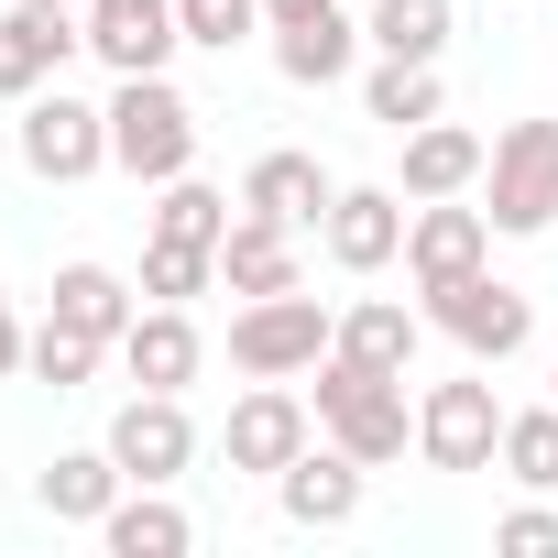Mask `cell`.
<instances>
[{
  "instance_id": "3",
  "label": "cell",
  "mask_w": 558,
  "mask_h": 558,
  "mask_svg": "<svg viewBox=\"0 0 558 558\" xmlns=\"http://www.w3.org/2000/svg\"><path fill=\"white\" fill-rule=\"evenodd\" d=\"M329 340H340V318H329L307 286H286V296H241V318H230V373H252V384H296V373L329 362Z\"/></svg>"
},
{
  "instance_id": "12",
  "label": "cell",
  "mask_w": 558,
  "mask_h": 558,
  "mask_svg": "<svg viewBox=\"0 0 558 558\" xmlns=\"http://www.w3.org/2000/svg\"><path fill=\"white\" fill-rule=\"evenodd\" d=\"M175 45H186L175 34V0H88V56L110 77H165Z\"/></svg>"
},
{
  "instance_id": "35",
  "label": "cell",
  "mask_w": 558,
  "mask_h": 558,
  "mask_svg": "<svg viewBox=\"0 0 558 558\" xmlns=\"http://www.w3.org/2000/svg\"><path fill=\"white\" fill-rule=\"evenodd\" d=\"M547 395H558V373H547Z\"/></svg>"
},
{
  "instance_id": "6",
  "label": "cell",
  "mask_w": 558,
  "mask_h": 558,
  "mask_svg": "<svg viewBox=\"0 0 558 558\" xmlns=\"http://www.w3.org/2000/svg\"><path fill=\"white\" fill-rule=\"evenodd\" d=\"M427 329H449L471 362H514V351L536 340V296H525V286H504V274L482 263V274H460V286H438V296H427Z\"/></svg>"
},
{
  "instance_id": "1",
  "label": "cell",
  "mask_w": 558,
  "mask_h": 558,
  "mask_svg": "<svg viewBox=\"0 0 558 558\" xmlns=\"http://www.w3.org/2000/svg\"><path fill=\"white\" fill-rule=\"evenodd\" d=\"M318 438H340V449H351L362 471L405 460V438H416V405H405V373H373V362L329 351V362H318Z\"/></svg>"
},
{
  "instance_id": "25",
  "label": "cell",
  "mask_w": 558,
  "mask_h": 558,
  "mask_svg": "<svg viewBox=\"0 0 558 558\" xmlns=\"http://www.w3.org/2000/svg\"><path fill=\"white\" fill-rule=\"evenodd\" d=\"M362 110H373L384 132H416V121H438V66L373 56V77H362Z\"/></svg>"
},
{
  "instance_id": "24",
  "label": "cell",
  "mask_w": 558,
  "mask_h": 558,
  "mask_svg": "<svg viewBox=\"0 0 558 558\" xmlns=\"http://www.w3.org/2000/svg\"><path fill=\"white\" fill-rule=\"evenodd\" d=\"M329 351H351V362H373V373H405L416 362V318L395 307V296H362V307H340V340Z\"/></svg>"
},
{
  "instance_id": "14",
  "label": "cell",
  "mask_w": 558,
  "mask_h": 558,
  "mask_svg": "<svg viewBox=\"0 0 558 558\" xmlns=\"http://www.w3.org/2000/svg\"><path fill=\"white\" fill-rule=\"evenodd\" d=\"M77 45H88V34H77L66 12H34V0H12V12H0V99L23 110L34 88H56Z\"/></svg>"
},
{
  "instance_id": "5",
  "label": "cell",
  "mask_w": 558,
  "mask_h": 558,
  "mask_svg": "<svg viewBox=\"0 0 558 558\" xmlns=\"http://www.w3.org/2000/svg\"><path fill=\"white\" fill-rule=\"evenodd\" d=\"M23 165H34L45 186H88V175L110 165V99H77L66 77L34 88V99H23Z\"/></svg>"
},
{
  "instance_id": "30",
  "label": "cell",
  "mask_w": 558,
  "mask_h": 558,
  "mask_svg": "<svg viewBox=\"0 0 558 558\" xmlns=\"http://www.w3.org/2000/svg\"><path fill=\"white\" fill-rule=\"evenodd\" d=\"M175 34L208 45V56H230L241 34H263V0H175Z\"/></svg>"
},
{
  "instance_id": "7",
  "label": "cell",
  "mask_w": 558,
  "mask_h": 558,
  "mask_svg": "<svg viewBox=\"0 0 558 558\" xmlns=\"http://www.w3.org/2000/svg\"><path fill=\"white\" fill-rule=\"evenodd\" d=\"M416 449H427V471H493V449H504L493 384H482V373L427 384V395H416Z\"/></svg>"
},
{
  "instance_id": "23",
  "label": "cell",
  "mask_w": 558,
  "mask_h": 558,
  "mask_svg": "<svg viewBox=\"0 0 558 558\" xmlns=\"http://www.w3.org/2000/svg\"><path fill=\"white\" fill-rule=\"evenodd\" d=\"M56 318L121 351V329H132L143 307H132V286H121V274H110V263H66V274H56Z\"/></svg>"
},
{
  "instance_id": "20",
  "label": "cell",
  "mask_w": 558,
  "mask_h": 558,
  "mask_svg": "<svg viewBox=\"0 0 558 558\" xmlns=\"http://www.w3.org/2000/svg\"><path fill=\"white\" fill-rule=\"evenodd\" d=\"M482 165H493V143L460 132V121H416L405 132V197H471Z\"/></svg>"
},
{
  "instance_id": "17",
  "label": "cell",
  "mask_w": 558,
  "mask_h": 558,
  "mask_svg": "<svg viewBox=\"0 0 558 558\" xmlns=\"http://www.w3.org/2000/svg\"><path fill=\"white\" fill-rule=\"evenodd\" d=\"M329 165L318 154H252V175H241V208H263V219H286V230H318L329 219Z\"/></svg>"
},
{
  "instance_id": "11",
  "label": "cell",
  "mask_w": 558,
  "mask_h": 558,
  "mask_svg": "<svg viewBox=\"0 0 558 558\" xmlns=\"http://www.w3.org/2000/svg\"><path fill=\"white\" fill-rule=\"evenodd\" d=\"M274 504H286V525L329 536V525H351V514H362V460H351L340 438H329V449L307 438V449H296L286 471H274Z\"/></svg>"
},
{
  "instance_id": "2",
  "label": "cell",
  "mask_w": 558,
  "mask_h": 558,
  "mask_svg": "<svg viewBox=\"0 0 558 558\" xmlns=\"http://www.w3.org/2000/svg\"><path fill=\"white\" fill-rule=\"evenodd\" d=\"M110 165L132 186H165V175H197V99L175 77H121L110 88Z\"/></svg>"
},
{
  "instance_id": "26",
  "label": "cell",
  "mask_w": 558,
  "mask_h": 558,
  "mask_svg": "<svg viewBox=\"0 0 558 558\" xmlns=\"http://www.w3.org/2000/svg\"><path fill=\"white\" fill-rule=\"evenodd\" d=\"M230 219H241V208H230L219 186H197V175H165V186H154V241H208V252H219Z\"/></svg>"
},
{
  "instance_id": "10",
  "label": "cell",
  "mask_w": 558,
  "mask_h": 558,
  "mask_svg": "<svg viewBox=\"0 0 558 558\" xmlns=\"http://www.w3.org/2000/svg\"><path fill=\"white\" fill-rule=\"evenodd\" d=\"M405 186H340L329 197V219H318V241H329V263L340 274H384L395 252H405Z\"/></svg>"
},
{
  "instance_id": "28",
  "label": "cell",
  "mask_w": 558,
  "mask_h": 558,
  "mask_svg": "<svg viewBox=\"0 0 558 558\" xmlns=\"http://www.w3.org/2000/svg\"><path fill=\"white\" fill-rule=\"evenodd\" d=\"M99 362H110V340H88V329H66V318H45V329H34V351H23V373H34V384H56V395H77Z\"/></svg>"
},
{
  "instance_id": "34",
  "label": "cell",
  "mask_w": 558,
  "mask_h": 558,
  "mask_svg": "<svg viewBox=\"0 0 558 558\" xmlns=\"http://www.w3.org/2000/svg\"><path fill=\"white\" fill-rule=\"evenodd\" d=\"M34 12H77V0H34Z\"/></svg>"
},
{
  "instance_id": "31",
  "label": "cell",
  "mask_w": 558,
  "mask_h": 558,
  "mask_svg": "<svg viewBox=\"0 0 558 558\" xmlns=\"http://www.w3.org/2000/svg\"><path fill=\"white\" fill-rule=\"evenodd\" d=\"M493 547H504V558H558V514H547V504H514V514L493 525Z\"/></svg>"
},
{
  "instance_id": "29",
  "label": "cell",
  "mask_w": 558,
  "mask_h": 558,
  "mask_svg": "<svg viewBox=\"0 0 558 558\" xmlns=\"http://www.w3.org/2000/svg\"><path fill=\"white\" fill-rule=\"evenodd\" d=\"M208 286H219V252H208V241H154V252H143V296L186 307V296H208Z\"/></svg>"
},
{
  "instance_id": "33",
  "label": "cell",
  "mask_w": 558,
  "mask_h": 558,
  "mask_svg": "<svg viewBox=\"0 0 558 558\" xmlns=\"http://www.w3.org/2000/svg\"><path fill=\"white\" fill-rule=\"evenodd\" d=\"M307 12H329V0H263V34L274 23H307Z\"/></svg>"
},
{
  "instance_id": "21",
  "label": "cell",
  "mask_w": 558,
  "mask_h": 558,
  "mask_svg": "<svg viewBox=\"0 0 558 558\" xmlns=\"http://www.w3.org/2000/svg\"><path fill=\"white\" fill-rule=\"evenodd\" d=\"M99 547H110V558H186L197 525H186V504H165V482H132V493L99 514Z\"/></svg>"
},
{
  "instance_id": "15",
  "label": "cell",
  "mask_w": 558,
  "mask_h": 558,
  "mask_svg": "<svg viewBox=\"0 0 558 558\" xmlns=\"http://www.w3.org/2000/svg\"><path fill=\"white\" fill-rule=\"evenodd\" d=\"M197 362H208V340H197V318H186V307H165V296L121 329V373H132L143 395H186V384H197Z\"/></svg>"
},
{
  "instance_id": "27",
  "label": "cell",
  "mask_w": 558,
  "mask_h": 558,
  "mask_svg": "<svg viewBox=\"0 0 558 558\" xmlns=\"http://www.w3.org/2000/svg\"><path fill=\"white\" fill-rule=\"evenodd\" d=\"M525 493H558V395L547 405H525V416H504V449H493Z\"/></svg>"
},
{
  "instance_id": "32",
  "label": "cell",
  "mask_w": 558,
  "mask_h": 558,
  "mask_svg": "<svg viewBox=\"0 0 558 558\" xmlns=\"http://www.w3.org/2000/svg\"><path fill=\"white\" fill-rule=\"evenodd\" d=\"M23 351H34V329L12 318V296H0V384H12V373H23Z\"/></svg>"
},
{
  "instance_id": "18",
  "label": "cell",
  "mask_w": 558,
  "mask_h": 558,
  "mask_svg": "<svg viewBox=\"0 0 558 558\" xmlns=\"http://www.w3.org/2000/svg\"><path fill=\"white\" fill-rule=\"evenodd\" d=\"M274 66H286L296 88H340V77L362 66V23L340 12V0L307 12V23H274Z\"/></svg>"
},
{
  "instance_id": "8",
  "label": "cell",
  "mask_w": 558,
  "mask_h": 558,
  "mask_svg": "<svg viewBox=\"0 0 558 558\" xmlns=\"http://www.w3.org/2000/svg\"><path fill=\"white\" fill-rule=\"evenodd\" d=\"M307 438H318V405H307V395H286V384H252V395L230 405V427H219V460L274 482V471H286Z\"/></svg>"
},
{
  "instance_id": "16",
  "label": "cell",
  "mask_w": 558,
  "mask_h": 558,
  "mask_svg": "<svg viewBox=\"0 0 558 558\" xmlns=\"http://www.w3.org/2000/svg\"><path fill=\"white\" fill-rule=\"evenodd\" d=\"M121 493H132V471L110 460V438H99V449H56V460L34 471V504H45L56 525H99Z\"/></svg>"
},
{
  "instance_id": "22",
  "label": "cell",
  "mask_w": 558,
  "mask_h": 558,
  "mask_svg": "<svg viewBox=\"0 0 558 558\" xmlns=\"http://www.w3.org/2000/svg\"><path fill=\"white\" fill-rule=\"evenodd\" d=\"M460 34V0H362V45L373 56H405V66H438Z\"/></svg>"
},
{
  "instance_id": "13",
  "label": "cell",
  "mask_w": 558,
  "mask_h": 558,
  "mask_svg": "<svg viewBox=\"0 0 558 558\" xmlns=\"http://www.w3.org/2000/svg\"><path fill=\"white\" fill-rule=\"evenodd\" d=\"M110 460H121L132 482H175V471L197 460V427H186V395H132V405L110 416Z\"/></svg>"
},
{
  "instance_id": "19",
  "label": "cell",
  "mask_w": 558,
  "mask_h": 558,
  "mask_svg": "<svg viewBox=\"0 0 558 558\" xmlns=\"http://www.w3.org/2000/svg\"><path fill=\"white\" fill-rule=\"evenodd\" d=\"M219 286H230V296H286V286H296V230L263 219V208H241L230 241H219Z\"/></svg>"
},
{
  "instance_id": "4",
  "label": "cell",
  "mask_w": 558,
  "mask_h": 558,
  "mask_svg": "<svg viewBox=\"0 0 558 558\" xmlns=\"http://www.w3.org/2000/svg\"><path fill=\"white\" fill-rule=\"evenodd\" d=\"M482 219H493L504 241L558 230V121H514V132H493V165H482Z\"/></svg>"
},
{
  "instance_id": "9",
  "label": "cell",
  "mask_w": 558,
  "mask_h": 558,
  "mask_svg": "<svg viewBox=\"0 0 558 558\" xmlns=\"http://www.w3.org/2000/svg\"><path fill=\"white\" fill-rule=\"evenodd\" d=\"M482 263H493V219L460 208V197H416V219H405V274H416V296L460 286V274H482Z\"/></svg>"
}]
</instances>
